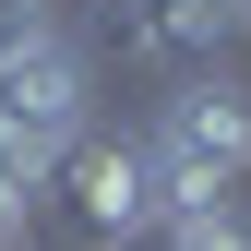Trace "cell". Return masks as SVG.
Here are the masks:
<instances>
[{"instance_id": "cell-5", "label": "cell", "mask_w": 251, "mask_h": 251, "mask_svg": "<svg viewBox=\"0 0 251 251\" xmlns=\"http://www.w3.org/2000/svg\"><path fill=\"white\" fill-rule=\"evenodd\" d=\"M24 24H48V12H36V0H0V48H12Z\"/></svg>"}, {"instance_id": "cell-3", "label": "cell", "mask_w": 251, "mask_h": 251, "mask_svg": "<svg viewBox=\"0 0 251 251\" xmlns=\"http://www.w3.org/2000/svg\"><path fill=\"white\" fill-rule=\"evenodd\" d=\"M48 192H72V215H84V251H132V239H155V215H168V179H155V155H144V132H84L72 155L48 168Z\"/></svg>"}, {"instance_id": "cell-1", "label": "cell", "mask_w": 251, "mask_h": 251, "mask_svg": "<svg viewBox=\"0 0 251 251\" xmlns=\"http://www.w3.org/2000/svg\"><path fill=\"white\" fill-rule=\"evenodd\" d=\"M84 132H96V60H84V36L24 24V36L0 48V144H12L24 168L48 179Z\"/></svg>"}, {"instance_id": "cell-6", "label": "cell", "mask_w": 251, "mask_h": 251, "mask_svg": "<svg viewBox=\"0 0 251 251\" xmlns=\"http://www.w3.org/2000/svg\"><path fill=\"white\" fill-rule=\"evenodd\" d=\"M239 36H251V0H239Z\"/></svg>"}, {"instance_id": "cell-4", "label": "cell", "mask_w": 251, "mask_h": 251, "mask_svg": "<svg viewBox=\"0 0 251 251\" xmlns=\"http://www.w3.org/2000/svg\"><path fill=\"white\" fill-rule=\"evenodd\" d=\"M239 36V0H108V48L120 60H203Z\"/></svg>"}, {"instance_id": "cell-2", "label": "cell", "mask_w": 251, "mask_h": 251, "mask_svg": "<svg viewBox=\"0 0 251 251\" xmlns=\"http://www.w3.org/2000/svg\"><path fill=\"white\" fill-rule=\"evenodd\" d=\"M144 155L168 179V203H215V192H251V96L239 84L192 72L168 108L144 120Z\"/></svg>"}]
</instances>
